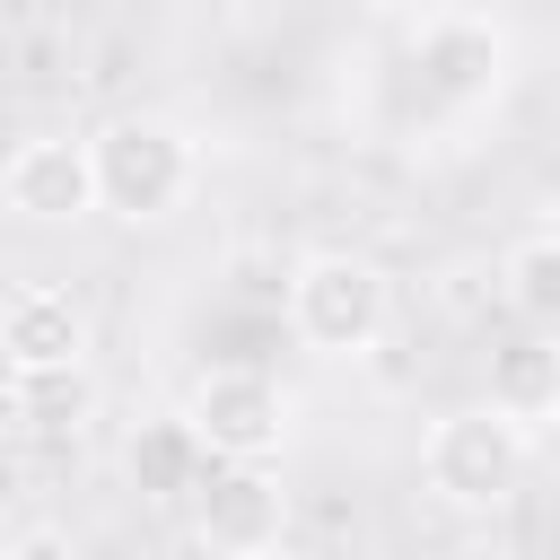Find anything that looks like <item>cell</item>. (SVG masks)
<instances>
[{
	"mask_svg": "<svg viewBox=\"0 0 560 560\" xmlns=\"http://www.w3.org/2000/svg\"><path fill=\"white\" fill-rule=\"evenodd\" d=\"M184 420L201 438V455L219 464H271L289 446V385L271 368H201L184 394Z\"/></svg>",
	"mask_w": 560,
	"mask_h": 560,
	"instance_id": "cell-4",
	"label": "cell"
},
{
	"mask_svg": "<svg viewBox=\"0 0 560 560\" xmlns=\"http://www.w3.org/2000/svg\"><path fill=\"white\" fill-rule=\"evenodd\" d=\"M9 402H18L35 429H79V411H88V368H61V376H9Z\"/></svg>",
	"mask_w": 560,
	"mask_h": 560,
	"instance_id": "cell-12",
	"label": "cell"
},
{
	"mask_svg": "<svg viewBox=\"0 0 560 560\" xmlns=\"http://www.w3.org/2000/svg\"><path fill=\"white\" fill-rule=\"evenodd\" d=\"M184 508H192V542L210 560H262L289 542V490L271 464H219L210 455L201 481L184 490Z\"/></svg>",
	"mask_w": 560,
	"mask_h": 560,
	"instance_id": "cell-5",
	"label": "cell"
},
{
	"mask_svg": "<svg viewBox=\"0 0 560 560\" xmlns=\"http://www.w3.org/2000/svg\"><path fill=\"white\" fill-rule=\"evenodd\" d=\"M534 481V438L516 420H499L490 402H464V411H438L429 438H420V490L446 508V516H481L499 525V508Z\"/></svg>",
	"mask_w": 560,
	"mask_h": 560,
	"instance_id": "cell-3",
	"label": "cell"
},
{
	"mask_svg": "<svg viewBox=\"0 0 560 560\" xmlns=\"http://www.w3.org/2000/svg\"><path fill=\"white\" fill-rule=\"evenodd\" d=\"M262 560H315V551H289V542H280V551H262Z\"/></svg>",
	"mask_w": 560,
	"mask_h": 560,
	"instance_id": "cell-15",
	"label": "cell"
},
{
	"mask_svg": "<svg viewBox=\"0 0 560 560\" xmlns=\"http://www.w3.org/2000/svg\"><path fill=\"white\" fill-rule=\"evenodd\" d=\"M499 306H508L525 332H551V324H560V236H551V219H534V228L499 254Z\"/></svg>",
	"mask_w": 560,
	"mask_h": 560,
	"instance_id": "cell-11",
	"label": "cell"
},
{
	"mask_svg": "<svg viewBox=\"0 0 560 560\" xmlns=\"http://www.w3.org/2000/svg\"><path fill=\"white\" fill-rule=\"evenodd\" d=\"M0 210L18 228H70L96 210V184H88V140L79 131H26L9 158H0Z\"/></svg>",
	"mask_w": 560,
	"mask_h": 560,
	"instance_id": "cell-6",
	"label": "cell"
},
{
	"mask_svg": "<svg viewBox=\"0 0 560 560\" xmlns=\"http://www.w3.org/2000/svg\"><path fill=\"white\" fill-rule=\"evenodd\" d=\"M490 411L516 420L525 438H542L560 420V350H551V332H516V341L490 350Z\"/></svg>",
	"mask_w": 560,
	"mask_h": 560,
	"instance_id": "cell-9",
	"label": "cell"
},
{
	"mask_svg": "<svg viewBox=\"0 0 560 560\" xmlns=\"http://www.w3.org/2000/svg\"><path fill=\"white\" fill-rule=\"evenodd\" d=\"M0 560H88V551H79V534H70V525H52V516H35V525H18V534H0Z\"/></svg>",
	"mask_w": 560,
	"mask_h": 560,
	"instance_id": "cell-13",
	"label": "cell"
},
{
	"mask_svg": "<svg viewBox=\"0 0 560 560\" xmlns=\"http://www.w3.org/2000/svg\"><path fill=\"white\" fill-rule=\"evenodd\" d=\"M88 184H96V210L122 219V228H158L192 201L201 184V149L184 122L166 114H114L88 131Z\"/></svg>",
	"mask_w": 560,
	"mask_h": 560,
	"instance_id": "cell-1",
	"label": "cell"
},
{
	"mask_svg": "<svg viewBox=\"0 0 560 560\" xmlns=\"http://www.w3.org/2000/svg\"><path fill=\"white\" fill-rule=\"evenodd\" d=\"M166 560H210V551H201V542H192V534H184V542H175V551H166Z\"/></svg>",
	"mask_w": 560,
	"mask_h": 560,
	"instance_id": "cell-14",
	"label": "cell"
},
{
	"mask_svg": "<svg viewBox=\"0 0 560 560\" xmlns=\"http://www.w3.org/2000/svg\"><path fill=\"white\" fill-rule=\"evenodd\" d=\"M88 350H96V324L70 289L26 280L0 306V376H61V368H88Z\"/></svg>",
	"mask_w": 560,
	"mask_h": 560,
	"instance_id": "cell-7",
	"label": "cell"
},
{
	"mask_svg": "<svg viewBox=\"0 0 560 560\" xmlns=\"http://www.w3.org/2000/svg\"><path fill=\"white\" fill-rule=\"evenodd\" d=\"M280 315L298 332V350L315 359H368L394 324V280L376 254H350V245H315L289 262V289H280Z\"/></svg>",
	"mask_w": 560,
	"mask_h": 560,
	"instance_id": "cell-2",
	"label": "cell"
},
{
	"mask_svg": "<svg viewBox=\"0 0 560 560\" xmlns=\"http://www.w3.org/2000/svg\"><path fill=\"white\" fill-rule=\"evenodd\" d=\"M228 9H236V0H228Z\"/></svg>",
	"mask_w": 560,
	"mask_h": 560,
	"instance_id": "cell-17",
	"label": "cell"
},
{
	"mask_svg": "<svg viewBox=\"0 0 560 560\" xmlns=\"http://www.w3.org/2000/svg\"><path fill=\"white\" fill-rule=\"evenodd\" d=\"M499 79H508V35H499V18L446 9V18L420 26V88H429V96L481 105V96H499Z\"/></svg>",
	"mask_w": 560,
	"mask_h": 560,
	"instance_id": "cell-8",
	"label": "cell"
},
{
	"mask_svg": "<svg viewBox=\"0 0 560 560\" xmlns=\"http://www.w3.org/2000/svg\"><path fill=\"white\" fill-rule=\"evenodd\" d=\"M201 438H192V420L184 411H149V420H131V438H122V481L149 499V508H175L192 481H201Z\"/></svg>",
	"mask_w": 560,
	"mask_h": 560,
	"instance_id": "cell-10",
	"label": "cell"
},
{
	"mask_svg": "<svg viewBox=\"0 0 560 560\" xmlns=\"http://www.w3.org/2000/svg\"><path fill=\"white\" fill-rule=\"evenodd\" d=\"M341 9H368V18H376V9H394V0H341Z\"/></svg>",
	"mask_w": 560,
	"mask_h": 560,
	"instance_id": "cell-16",
	"label": "cell"
}]
</instances>
